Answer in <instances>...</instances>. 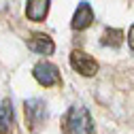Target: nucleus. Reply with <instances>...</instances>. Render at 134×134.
I'll list each match as a JSON object with an SVG mask.
<instances>
[{
    "label": "nucleus",
    "instance_id": "7ed1b4c3",
    "mask_svg": "<svg viewBox=\"0 0 134 134\" xmlns=\"http://www.w3.org/2000/svg\"><path fill=\"white\" fill-rule=\"evenodd\" d=\"M24 111H26V121L30 126V130H38V126L47 119V109H45V102L38 98H32V100H26L24 104Z\"/></svg>",
    "mask_w": 134,
    "mask_h": 134
},
{
    "label": "nucleus",
    "instance_id": "423d86ee",
    "mask_svg": "<svg viewBox=\"0 0 134 134\" xmlns=\"http://www.w3.org/2000/svg\"><path fill=\"white\" fill-rule=\"evenodd\" d=\"M28 47L32 49V51H36V53H41V55H51L53 53V49H55V45H53V41L49 38L47 34H30V38H28Z\"/></svg>",
    "mask_w": 134,
    "mask_h": 134
},
{
    "label": "nucleus",
    "instance_id": "f257e3e1",
    "mask_svg": "<svg viewBox=\"0 0 134 134\" xmlns=\"http://www.w3.org/2000/svg\"><path fill=\"white\" fill-rule=\"evenodd\" d=\"M64 134H94V121L85 107L75 104L68 109L64 121H62Z\"/></svg>",
    "mask_w": 134,
    "mask_h": 134
},
{
    "label": "nucleus",
    "instance_id": "9d476101",
    "mask_svg": "<svg viewBox=\"0 0 134 134\" xmlns=\"http://www.w3.org/2000/svg\"><path fill=\"white\" fill-rule=\"evenodd\" d=\"M128 45H130V49L134 51V26H132L130 32H128Z\"/></svg>",
    "mask_w": 134,
    "mask_h": 134
},
{
    "label": "nucleus",
    "instance_id": "1a4fd4ad",
    "mask_svg": "<svg viewBox=\"0 0 134 134\" xmlns=\"http://www.w3.org/2000/svg\"><path fill=\"white\" fill-rule=\"evenodd\" d=\"M121 41H124V34H121V30H117V28H107L102 38H100V43L104 47H119Z\"/></svg>",
    "mask_w": 134,
    "mask_h": 134
},
{
    "label": "nucleus",
    "instance_id": "0eeeda50",
    "mask_svg": "<svg viewBox=\"0 0 134 134\" xmlns=\"http://www.w3.org/2000/svg\"><path fill=\"white\" fill-rule=\"evenodd\" d=\"M49 2L51 0H28L26 2V15L32 21H43L49 13Z\"/></svg>",
    "mask_w": 134,
    "mask_h": 134
},
{
    "label": "nucleus",
    "instance_id": "6e6552de",
    "mask_svg": "<svg viewBox=\"0 0 134 134\" xmlns=\"http://www.w3.org/2000/svg\"><path fill=\"white\" fill-rule=\"evenodd\" d=\"M15 128V115H13V104L11 100L0 102V134H11Z\"/></svg>",
    "mask_w": 134,
    "mask_h": 134
},
{
    "label": "nucleus",
    "instance_id": "39448f33",
    "mask_svg": "<svg viewBox=\"0 0 134 134\" xmlns=\"http://www.w3.org/2000/svg\"><path fill=\"white\" fill-rule=\"evenodd\" d=\"M92 21H94V11H92V7H90L87 2H81V4L77 7L75 15H72V21H70L72 30H85V28L92 26Z\"/></svg>",
    "mask_w": 134,
    "mask_h": 134
},
{
    "label": "nucleus",
    "instance_id": "f03ea898",
    "mask_svg": "<svg viewBox=\"0 0 134 134\" xmlns=\"http://www.w3.org/2000/svg\"><path fill=\"white\" fill-rule=\"evenodd\" d=\"M32 75H34V79L41 83L43 87H53V85H60V70L58 66L51 64V62H38L34 66V70H32Z\"/></svg>",
    "mask_w": 134,
    "mask_h": 134
},
{
    "label": "nucleus",
    "instance_id": "20e7f679",
    "mask_svg": "<svg viewBox=\"0 0 134 134\" xmlns=\"http://www.w3.org/2000/svg\"><path fill=\"white\" fill-rule=\"evenodd\" d=\"M70 66L77 72H81L83 77H92V75L98 72V62L90 53L79 51V49H75V51L70 53Z\"/></svg>",
    "mask_w": 134,
    "mask_h": 134
}]
</instances>
